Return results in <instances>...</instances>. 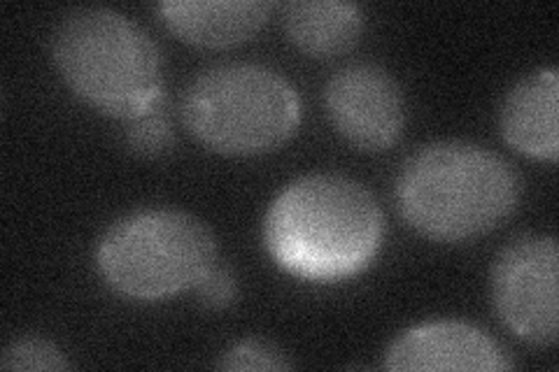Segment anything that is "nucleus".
<instances>
[{"label": "nucleus", "instance_id": "8", "mask_svg": "<svg viewBox=\"0 0 559 372\" xmlns=\"http://www.w3.org/2000/svg\"><path fill=\"white\" fill-rule=\"evenodd\" d=\"M388 370H460V372H506L513 361L492 335L460 319H441L408 328L384 353Z\"/></svg>", "mask_w": 559, "mask_h": 372}, {"label": "nucleus", "instance_id": "11", "mask_svg": "<svg viewBox=\"0 0 559 372\" xmlns=\"http://www.w3.org/2000/svg\"><path fill=\"white\" fill-rule=\"evenodd\" d=\"M285 33L294 47L314 59L341 57L364 33V10L343 0H292L283 5Z\"/></svg>", "mask_w": 559, "mask_h": 372}, {"label": "nucleus", "instance_id": "12", "mask_svg": "<svg viewBox=\"0 0 559 372\" xmlns=\"http://www.w3.org/2000/svg\"><path fill=\"white\" fill-rule=\"evenodd\" d=\"M215 368L229 372H283L292 370L294 363L275 343L266 338H245L222 351Z\"/></svg>", "mask_w": 559, "mask_h": 372}, {"label": "nucleus", "instance_id": "9", "mask_svg": "<svg viewBox=\"0 0 559 372\" xmlns=\"http://www.w3.org/2000/svg\"><path fill=\"white\" fill-rule=\"evenodd\" d=\"M271 10L269 0H166L156 5L170 33L205 49L248 43L266 26Z\"/></svg>", "mask_w": 559, "mask_h": 372}, {"label": "nucleus", "instance_id": "10", "mask_svg": "<svg viewBox=\"0 0 559 372\" xmlns=\"http://www.w3.org/2000/svg\"><path fill=\"white\" fill-rule=\"evenodd\" d=\"M559 75L540 68L522 77L503 98L499 131L513 149L544 161L559 156Z\"/></svg>", "mask_w": 559, "mask_h": 372}, {"label": "nucleus", "instance_id": "13", "mask_svg": "<svg viewBox=\"0 0 559 372\" xmlns=\"http://www.w3.org/2000/svg\"><path fill=\"white\" fill-rule=\"evenodd\" d=\"M0 368L3 370H70V361L66 353L40 335H24V338H14L3 353H0Z\"/></svg>", "mask_w": 559, "mask_h": 372}, {"label": "nucleus", "instance_id": "6", "mask_svg": "<svg viewBox=\"0 0 559 372\" xmlns=\"http://www.w3.org/2000/svg\"><path fill=\"white\" fill-rule=\"evenodd\" d=\"M492 300L501 322L534 347L557 343L559 247L555 236H520L492 265Z\"/></svg>", "mask_w": 559, "mask_h": 372}, {"label": "nucleus", "instance_id": "7", "mask_svg": "<svg viewBox=\"0 0 559 372\" xmlns=\"http://www.w3.org/2000/svg\"><path fill=\"white\" fill-rule=\"evenodd\" d=\"M331 127L361 152L394 147L406 127V103L399 82L376 63H349L324 86Z\"/></svg>", "mask_w": 559, "mask_h": 372}, {"label": "nucleus", "instance_id": "2", "mask_svg": "<svg viewBox=\"0 0 559 372\" xmlns=\"http://www.w3.org/2000/svg\"><path fill=\"white\" fill-rule=\"evenodd\" d=\"M518 201L515 168L462 140L419 147L396 177L399 215L433 242L476 240L509 219Z\"/></svg>", "mask_w": 559, "mask_h": 372}, {"label": "nucleus", "instance_id": "1", "mask_svg": "<svg viewBox=\"0 0 559 372\" xmlns=\"http://www.w3.org/2000/svg\"><path fill=\"white\" fill-rule=\"evenodd\" d=\"M384 238L373 193L343 175L314 172L277 193L264 219L280 268L310 281H338L369 268Z\"/></svg>", "mask_w": 559, "mask_h": 372}, {"label": "nucleus", "instance_id": "3", "mask_svg": "<svg viewBox=\"0 0 559 372\" xmlns=\"http://www.w3.org/2000/svg\"><path fill=\"white\" fill-rule=\"evenodd\" d=\"M61 80L98 112L133 119L162 105V51L133 20L110 8H75L51 35Z\"/></svg>", "mask_w": 559, "mask_h": 372}, {"label": "nucleus", "instance_id": "14", "mask_svg": "<svg viewBox=\"0 0 559 372\" xmlns=\"http://www.w3.org/2000/svg\"><path fill=\"white\" fill-rule=\"evenodd\" d=\"M124 143L135 156L143 158L164 156L173 149L175 133L159 105L127 121Z\"/></svg>", "mask_w": 559, "mask_h": 372}, {"label": "nucleus", "instance_id": "15", "mask_svg": "<svg viewBox=\"0 0 559 372\" xmlns=\"http://www.w3.org/2000/svg\"><path fill=\"white\" fill-rule=\"evenodd\" d=\"M201 303L210 310L229 308L238 296V279L229 265L215 263L197 285Z\"/></svg>", "mask_w": 559, "mask_h": 372}, {"label": "nucleus", "instance_id": "5", "mask_svg": "<svg viewBox=\"0 0 559 372\" xmlns=\"http://www.w3.org/2000/svg\"><path fill=\"white\" fill-rule=\"evenodd\" d=\"M215 263L213 230L182 209L131 212L110 224L96 247V268L105 285L143 303L197 289Z\"/></svg>", "mask_w": 559, "mask_h": 372}, {"label": "nucleus", "instance_id": "4", "mask_svg": "<svg viewBox=\"0 0 559 372\" xmlns=\"http://www.w3.org/2000/svg\"><path fill=\"white\" fill-rule=\"evenodd\" d=\"M182 123L207 149L257 156L283 147L301 123V96L273 68L219 63L189 82Z\"/></svg>", "mask_w": 559, "mask_h": 372}]
</instances>
